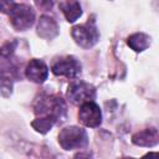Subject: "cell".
I'll list each match as a JSON object with an SVG mask.
<instances>
[{"mask_svg": "<svg viewBox=\"0 0 159 159\" xmlns=\"http://www.w3.org/2000/svg\"><path fill=\"white\" fill-rule=\"evenodd\" d=\"M53 1L55 0H35V4L40 10L47 11L53 6Z\"/></svg>", "mask_w": 159, "mask_h": 159, "instance_id": "obj_17", "label": "cell"}, {"mask_svg": "<svg viewBox=\"0 0 159 159\" xmlns=\"http://www.w3.org/2000/svg\"><path fill=\"white\" fill-rule=\"evenodd\" d=\"M66 20L68 22H75L78 17H81L82 15V7L80 5V2L77 1H67V2H62L60 5Z\"/></svg>", "mask_w": 159, "mask_h": 159, "instance_id": "obj_12", "label": "cell"}, {"mask_svg": "<svg viewBox=\"0 0 159 159\" xmlns=\"http://www.w3.org/2000/svg\"><path fill=\"white\" fill-rule=\"evenodd\" d=\"M35 114L37 117H50L55 122L63 120L66 116V104L60 96H45L35 103Z\"/></svg>", "mask_w": 159, "mask_h": 159, "instance_id": "obj_1", "label": "cell"}, {"mask_svg": "<svg viewBox=\"0 0 159 159\" xmlns=\"http://www.w3.org/2000/svg\"><path fill=\"white\" fill-rule=\"evenodd\" d=\"M25 75L31 82L43 83L48 76V67L42 60L32 58L25 68Z\"/></svg>", "mask_w": 159, "mask_h": 159, "instance_id": "obj_8", "label": "cell"}, {"mask_svg": "<svg viewBox=\"0 0 159 159\" xmlns=\"http://www.w3.org/2000/svg\"><path fill=\"white\" fill-rule=\"evenodd\" d=\"M55 123L56 122L50 117H37L35 120H32L31 125L36 132H39L41 134H45L52 128V125Z\"/></svg>", "mask_w": 159, "mask_h": 159, "instance_id": "obj_14", "label": "cell"}, {"mask_svg": "<svg viewBox=\"0 0 159 159\" xmlns=\"http://www.w3.org/2000/svg\"><path fill=\"white\" fill-rule=\"evenodd\" d=\"M58 143L65 150L82 149L88 143V135L81 127L70 125L65 127L58 133Z\"/></svg>", "mask_w": 159, "mask_h": 159, "instance_id": "obj_2", "label": "cell"}, {"mask_svg": "<svg viewBox=\"0 0 159 159\" xmlns=\"http://www.w3.org/2000/svg\"><path fill=\"white\" fill-rule=\"evenodd\" d=\"M15 5L16 4L14 0H0V12L9 15Z\"/></svg>", "mask_w": 159, "mask_h": 159, "instance_id": "obj_16", "label": "cell"}, {"mask_svg": "<svg viewBox=\"0 0 159 159\" xmlns=\"http://www.w3.org/2000/svg\"><path fill=\"white\" fill-rule=\"evenodd\" d=\"M71 36L75 42L83 48H89L94 46L99 40V32L94 20H88L84 24L73 26L71 29Z\"/></svg>", "mask_w": 159, "mask_h": 159, "instance_id": "obj_3", "label": "cell"}, {"mask_svg": "<svg viewBox=\"0 0 159 159\" xmlns=\"http://www.w3.org/2000/svg\"><path fill=\"white\" fill-rule=\"evenodd\" d=\"M78 119L86 127H89V128L98 127L102 123V112L99 106L93 101L82 103L78 111Z\"/></svg>", "mask_w": 159, "mask_h": 159, "instance_id": "obj_7", "label": "cell"}, {"mask_svg": "<svg viewBox=\"0 0 159 159\" xmlns=\"http://www.w3.org/2000/svg\"><path fill=\"white\" fill-rule=\"evenodd\" d=\"M9 16L12 27L17 31H25L30 29L35 22L34 9L25 4H16Z\"/></svg>", "mask_w": 159, "mask_h": 159, "instance_id": "obj_4", "label": "cell"}, {"mask_svg": "<svg viewBox=\"0 0 159 159\" xmlns=\"http://www.w3.org/2000/svg\"><path fill=\"white\" fill-rule=\"evenodd\" d=\"M12 93V76L10 72H0V96L10 97Z\"/></svg>", "mask_w": 159, "mask_h": 159, "instance_id": "obj_13", "label": "cell"}, {"mask_svg": "<svg viewBox=\"0 0 159 159\" xmlns=\"http://www.w3.org/2000/svg\"><path fill=\"white\" fill-rule=\"evenodd\" d=\"M51 71L56 76H63L73 80L81 73V63L73 56H62L55 58L51 65Z\"/></svg>", "mask_w": 159, "mask_h": 159, "instance_id": "obj_5", "label": "cell"}, {"mask_svg": "<svg viewBox=\"0 0 159 159\" xmlns=\"http://www.w3.org/2000/svg\"><path fill=\"white\" fill-rule=\"evenodd\" d=\"M159 142V134L155 128H145L132 137V143L139 147H154Z\"/></svg>", "mask_w": 159, "mask_h": 159, "instance_id": "obj_10", "label": "cell"}, {"mask_svg": "<svg viewBox=\"0 0 159 159\" xmlns=\"http://www.w3.org/2000/svg\"><path fill=\"white\" fill-rule=\"evenodd\" d=\"M150 40H152L150 36H148L147 34L135 32V34H132L130 36H128L127 45L135 52H142L150 46Z\"/></svg>", "mask_w": 159, "mask_h": 159, "instance_id": "obj_11", "label": "cell"}, {"mask_svg": "<svg viewBox=\"0 0 159 159\" xmlns=\"http://www.w3.org/2000/svg\"><path fill=\"white\" fill-rule=\"evenodd\" d=\"M60 32L57 21L48 15H42L37 22V35L45 40L55 39Z\"/></svg>", "mask_w": 159, "mask_h": 159, "instance_id": "obj_9", "label": "cell"}, {"mask_svg": "<svg viewBox=\"0 0 159 159\" xmlns=\"http://www.w3.org/2000/svg\"><path fill=\"white\" fill-rule=\"evenodd\" d=\"M16 46H17V42H16L15 40L5 42V43L0 47V56H1V57H4V58L10 57V56L14 53V51H15Z\"/></svg>", "mask_w": 159, "mask_h": 159, "instance_id": "obj_15", "label": "cell"}, {"mask_svg": "<svg viewBox=\"0 0 159 159\" xmlns=\"http://www.w3.org/2000/svg\"><path fill=\"white\" fill-rule=\"evenodd\" d=\"M96 97V88L86 82L75 81L68 86L67 98L72 104L81 106L84 102L93 101Z\"/></svg>", "mask_w": 159, "mask_h": 159, "instance_id": "obj_6", "label": "cell"}]
</instances>
